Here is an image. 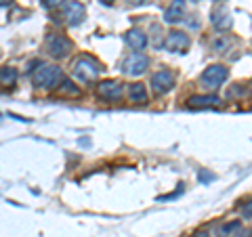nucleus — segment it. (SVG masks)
I'll return each instance as SVG.
<instances>
[{"mask_svg":"<svg viewBox=\"0 0 252 237\" xmlns=\"http://www.w3.org/2000/svg\"><path fill=\"white\" fill-rule=\"evenodd\" d=\"M32 80H34L38 89L53 90V89H57L59 82L63 80V74L57 65H44V63H40L38 69L34 72V76H32Z\"/></svg>","mask_w":252,"mask_h":237,"instance_id":"nucleus-1","label":"nucleus"},{"mask_svg":"<svg viewBox=\"0 0 252 237\" xmlns=\"http://www.w3.org/2000/svg\"><path fill=\"white\" fill-rule=\"evenodd\" d=\"M72 74L80 82H93L101 74V65L93 57H89V55H82V57H78L72 63Z\"/></svg>","mask_w":252,"mask_h":237,"instance_id":"nucleus-2","label":"nucleus"},{"mask_svg":"<svg viewBox=\"0 0 252 237\" xmlns=\"http://www.w3.org/2000/svg\"><path fill=\"white\" fill-rule=\"evenodd\" d=\"M46 53H49L53 59H63L72 53V42L61 34H51L46 38Z\"/></svg>","mask_w":252,"mask_h":237,"instance_id":"nucleus-3","label":"nucleus"},{"mask_svg":"<svg viewBox=\"0 0 252 237\" xmlns=\"http://www.w3.org/2000/svg\"><path fill=\"white\" fill-rule=\"evenodd\" d=\"M147 67H149V57H147V55H143V53H130L128 57L124 59V63H122L124 74L132 76V78L141 76Z\"/></svg>","mask_w":252,"mask_h":237,"instance_id":"nucleus-4","label":"nucleus"},{"mask_svg":"<svg viewBox=\"0 0 252 237\" xmlns=\"http://www.w3.org/2000/svg\"><path fill=\"white\" fill-rule=\"evenodd\" d=\"M202 84L208 86V89H219L220 84L227 80V67L223 65H210L202 72Z\"/></svg>","mask_w":252,"mask_h":237,"instance_id":"nucleus-5","label":"nucleus"},{"mask_svg":"<svg viewBox=\"0 0 252 237\" xmlns=\"http://www.w3.org/2000/svg\"><path fill=\"white\" fill-rule=\"evenodd\" d=\"M175 74L170 72V69H160V72H156L152 76V89L156 94H166L168 90H172V86H175Z\"/></svg>","mask_w":252,"mask_h":237,"instance_id":"nucleus-6","label":"nucleus"},{"mask_svg":"<svg viewBox=\"0 0 252 237\" xmlns=\"http://www.w3.org/2000/svg\"><path fill=\"white\" fill-rule=\"evenodd\" d=\"M164 49L170 51V53H185L189 49V36L185 31H170L164 40Z\"/></svg>","mask_w":252,"mask_h":237,"instance_id":"nucleus-7","label":"nucleus"},{"mask_svg":"<svg viewBox=\"0 0 252 237\" xmlns=\"http://www.w3.org/2000/svg\"><path fill=\"white\" fill-rule=\"evenodd\" d=\"M97 94L105 101H118V99H122V94H124V86L116 80H105L97 86Z\"/></svg>","mask_w":252,"mask_h":237,"instance_id":"nucleus-8","label":"nucleus"},{"mask_svg":"<svg viewBox=\"0 0 252 237\" xmlns=\"http://www.w3.org/2000/svg\"><path fill=\"white\" fill-rule=\"evenodd\" d=\"M63 17H65V21L69 23V26H80V23L84 21L86 17V9L82 2H69L65 6V13H63Z\"/></svg>","mask_w":252,"mask_h":237,"instance_id":"nucleus-9","label":"nucleus"},{"mask_svg":"<svg viewBox=\"0 0 252 237\" xmlns=\"http://www.w3.org/2000/svg\"><path fill=\"white\" fill-rule=\"evenodd\" d=\"M124 40L132 51H143L147 46V34L143 30H139V28H132V30H128L124 34Z\"/></svg>","mask_w":252,"mask_h":237,"instance_id":"nucleus-10","label":"nucleus"},{"mask_svg":"<svg viewBox=\"0 0 252 237\" xmlns=\"http://www.w3.org/2000/svg\"><path fill=\"white\" fill-rule=\"evenodd\" d=\"M210 23L215 26L217 30L220 31H225V30H229L231 28V13L225 9V6H219V9H215L210 13Z\"/></svg>","mask_w":252,"mask_h":237,"instance_id":"nucleus-11","label":"nucleus"},{"mask_svg":"<svg viewBox=\"0 0 252 237\" xmlns=\"http://www.w3.org/2000/svg\"><path fill=\"white\" fill-rule=\"evenodd\" d=\"M183 17H185V0H172L166 13H164V21L177 23V21H183Z\"/></svg>","mask_w":252,"mask_h":237,"instance_id":"nucleus-12","label":"nucleus"},{"mask_svg":"<svg viewBox=\"0 0 252 237\" xmlns=\"http://www.w3.org/2000/svg\"><path fill=\"white\" fill-rule=\"evenodd\" d=\"M189 107H219L220 99L217 94H195V97H189Z\"/></svg>","mask_w":252,"mask_h":237,"instance_id":"nucleus-13","label":"nucleus"},{"mask_svg":"<svg viewBox=\"0 0 252 237\" xmlns=\"http://www.w3.org/2000/svg\"><path fill=\"white\" fill-rule=\"evenodd\" d=\"M128 99L130 101H135V103H145L147 101V90H145V86L143 84H139V82H135V84H130L128 86Z\"/></svg>","mask_w":252,"mask_h":237,"instance_id":"nucleus-14","label":"nucleus"},{"mask_svg":"<svg viewBox=\"0 0 252 237\" xmlns=\"http://www.w3.org/2000/svg\"><path fill=\"white\" fill-rule=\"evenodd\" d=\"M0 80H2V86H13L15 80H17V69L2 67V72H0Z\"/></svg>","mask_w":252,"mask_h":237,"instance_id":"nucleus-15","label":"nucleus"},{"mask_svg":"<svg viewBox=\"0 0 252 237\" xmlns=\"http://www.w3.org/2000/svg\"><path fill=\"white\" fill-rule=\"evenodd\" d=\"M229 46H231V42H229L227 36H219V38L212 40V49H215V53H227Z\"/></svg>","mask_w":252,"mask_h":237,"instance_id":"nucleus-16","label":"nucleus"},{"mask_svg":"<svg viewBox=\"0 0 252 237\" xmlns=\"http://www.w3.org/2000/svg\"><path fill=\"white\" fill-rule=\"evenodd\" d=\"M235 229H240V223H238V220H233V223H229V225H223V227H220V235H227V237H229L233 231H235Z\"/></svg>","mask_w":252,"mask_h":237,"instance_id":"nucleus-17","label":"nucleus"},{"mask_svg":"<svg viewBox=\"0 0 252 237\" xmlns=\"http://www.w3.org/2000/svg\"><path fill=\"white\" fill-rule=\"evenodd\" d=\"M63 94H78V89L76 86L69 82V80H63V84H61V89H59Z\"/></svg>","mask_w":252,"mask_h":237,"instance_id":"nucleus-18","label":"nucleus"},{"mask_svg":"<svg viewBox=\"0 0 252 237\" xmlns=\"http://www.w3.org/2000/svg\"><path fill=\"white\" fill-rule=\"evenodd\" d=\"M242 214H244V218H252V200H250L248 204H244Z\"/></svg>","mask_w":252,"mask_h":237,"instance_id":"nucleus-19","label":"nucleus"},{"mask_svg":"<svg viewBox=\"0 0 252 237\" xmlns=\"http://www.w3.org/2000/svg\"><path fill=\"white\" fill-rule=\"evenodd\" d=\"M63 2H65V0H42V4L46 6V9H53V6H59Z\"/></svg>","mask_w":252,"mask_h":237,"instance_id":"nucleus-20","label":"nucleus"},{"mask_svg":"<svg viewBox=\"0 0 252 237\" xmlns=\"http://www.w3.org/2000/svg\"><path fill=\"white\" fill-rule=\"evenodd\" d=\"M200 178L204 180V183H208V180H215V177H212V175H206V172H200Z\"/></svg>","mask_w":252,"mask_h":237,"instance_id":"nucleus-21","label":"nucleus"},{"mask_svg":"<svg viewBox=\"0 0 252 237\" xmlns=\"http://www.w3.org/2000/svg\"><path fill=\"white\" fill-rule=\"evenodd\" d=\"M126 2H128L130 6H139V4H145L147 0H126Z\"/></svg>","mask_w":252,"mask_h":237,"instance_id":"nucleus-22","label":"nucleus"},{"mask_svg":"<svg viewBox=\"0 0 252 237\" xmlns=\"http://www.w3.org/2000/svg\"><path fill=\"white\" fill-rule=\"evenodd\" d=\"M235 237H252V231H250V229H244V231H240Z\"/></svg>","mask_w":252,"mask_h":237,"instance_id":"nucleus-23","label":"nucleus"},{"mask_svg":"<svg viewBox=\"0 0 252 237\" xmlns=\"http://www.w3.org/2000/svg\"><path fill=\"white\" fill-rule=\"evenodd\" d=\"M193 237H210V235H208V233H204V231H202V233H198V235H193Z\"/></svg>","mask_w":252,"mask_h":237,"instance_id":"nucleus-24","label":"nucleus"},{"mask_svg":"<svg viewBox=\"0 0 252 237\" xmlns=\"http://www.w3.org/2000/svg\"><path fill=\"white\" fill-rule=\"evenodd\" d=\"M103 4H112V0H103Z\"/></svg>","mask_w":252,"mask_h":237,"instance_id":"nucleus-25","label":"nucleus"},{"mask_svg":"<svg viewBox=\"0 0 252 237\" xmlns=\"http://www.w3.org/2000/svg\"><path fill=\"white\" fill-rule=\"evenodd\" d=\"M6 4H9V0H2V6H6Z\"/></svg>","mask_w":252,"mask_h":237,"instance_id":"nucleus-26","label":"nucleus"},{"mask_svg":"<svg viewBox=\"0 0 252 237\" xmlns=\"http://www.w3.org/2000/svg\"><path fill=\"white\" fill-rule=\"evenodd\" d=\"M193 2H200V0H193Z\"/></svg>","mask_w":252,"mask_h":237,"instance_id":"nucleus-27","label":"nucleus"},{"mask_svg":"<svg viewBox=\"0 0 252 237\" xmlns=\"http://www.w3.org/2000/svg\"><path fill=\"white\" fill-rule=\"evenodd\" d=\"M217 2H220V0H217Z\"/></svg>","mask_w":252,"mask_h":237,"instance_id":"nucleus-28","label":"nucleus"}]
</instances>
